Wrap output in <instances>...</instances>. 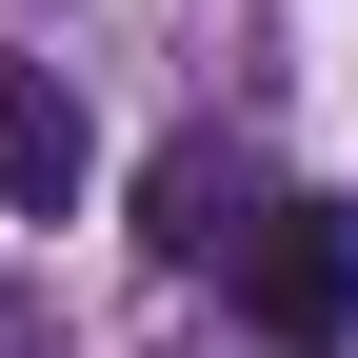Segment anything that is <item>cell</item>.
Returning <instances> with one entry per match:
<instances>
[{"mask_svg": "<svg viewBox=\"0 0 358 358\" xmlns=\"http://www.w3.org/2000/svg\"><path fill=\"white\" fill-rule=\"evenodd\" d=\"M239 299H259L279 358H338V338H358V219H338V199H279L259 259H239Z\"/></svg>", "mask_w": 358, "mask_h": 358, "instance_id": "1", "label": "cell"}, {"mask_svg": "<svg viewBox=\"0 0 358 358\" xmlns=\"http://www.w3.org/2000/svg\"><path fill=\"white\" fill-rule=\"evenodd\" d=\"M259 219H279V179H259V159H219V140H179V159L140 179V239H159V259H219V279L259 259Z\"/></svg>", "mask_w": 358, "mask_h": 358, "instance_id": "2", "label": "cell"}, {"mask_svg": "<svg viewBox=\"0 0 358 358\" xmlns=\"http://www.w3.org/2000/svg\"><path fill=\"white\" fill-rule=\"evenodd\" d=\"M80 179H100V120H80V80H60V60H0V199H20V219H60Z\"/></svg>", "mask_w": 358, "mask_h": 358, "instance_id": "3", "label": "cell"}]
</instances>
